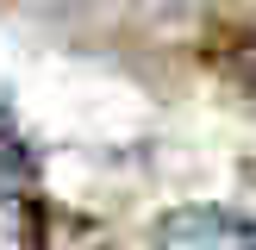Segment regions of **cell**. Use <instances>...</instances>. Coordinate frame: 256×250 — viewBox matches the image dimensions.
Instances as JSON below:
<instances>
[{
  "label": "cell",
  "mask_w": 256,
  "mask_h": 250,
  "mask_svg": "<svg viewBox=\"0 0 256 250\" xmlns=\"http://www.w3.org/2000/svg\"><path fill=\"white\" fill-rule=\"evenodd\" d=\"M156 250H256V238L219 206H182L156 225Z\"/></svg>",
  "instance_id": "1"
}]
</instances>
